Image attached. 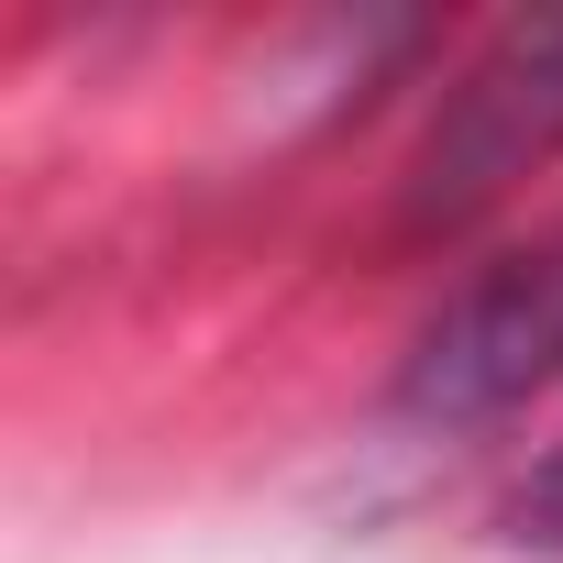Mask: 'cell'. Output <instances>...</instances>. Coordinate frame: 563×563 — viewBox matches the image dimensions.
<instances>
[{
  "mask_svg": "<svg viewBox=\"0 0 563 563\" xmlns=\"http://www.w3.org/2000/svg\"><path fill=\"white\" fill-rule=\"evenodd\" d=\"M563 144V12L541 23H508L475 78L453 89V111L431 122L420 144V188H409V221H464L486 210L508 177H530L541 155Z\"/></svg>",
  "mask_w": 563,
  "mask_h": 563,
  "instance_id": "obj_1",
  "label": "cell"
},
{
  "mask_svg": "<svg viewBox=\"0 0 563 563\" xmlns=\"http://www.w3.org/2000/svg\"><path fill=\"white\" fill-rule=\"evenodd\" d=\"M519 530H530V541H552V552H563V453H552V464H541V475H530V497H519Z\"/></svg>",
  "mask_w": 563,
  "mask_h": 563,
  "instance_id": "obj_2",
  "label": "cell"
}]
</instances>
